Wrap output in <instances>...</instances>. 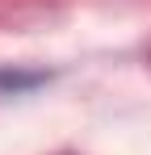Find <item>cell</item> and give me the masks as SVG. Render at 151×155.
<instances>
[{
    "label": "cell",
    "instance_id": "cell-1",
    "mask_svg": "<svg viewBox=\"0 0 151 155\" xmlns=\"http://www.w3.org/2000/svg\"><path fill=\"white\" fill-rule=\"evenodd\" d=\"M38 76H13V71H4L0 76V84H8V88H21V84H34Z\"/></svg>",
    "mask_w": 151,
    "mask_h": 155
}]
</instances>
